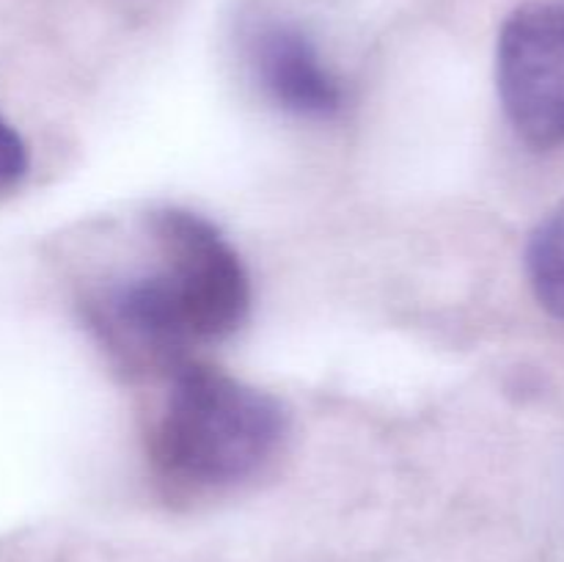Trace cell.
I'll return each instance as SVG.
<instances>
[{"label": "cell", "instance_id": "1", "mask_svg": "<svg viewBox=\"0 0 564 562\" xmlns=\"http://www.w3.org/2000/svg\"><path fill=\"white\" fill-rule=\"evenodd\" d=\"M152 270L110 281L86 301V317L127 369H171L191 350L235 334L251 309V281L231 242L191 209L149 215Z\"/></svg>", "mask_w": 564, "mask_h": 562}, {"label": "cell", "instance_id": "2", "mask_svg": "<svg viewBox=\"0 0 564 562\" xmlns=\"http://www.w3.org/2000/svg\"><path fill=\"white\" fill-rule=\"evenodd\" d=\"M286 433L279 400L209 364L187 361L171 372V389L152 433L160 477L180 490H218L257 474Z\"/></svg>", "mask_w": 564, "mask_h": 562}, {"label": "cell", "instance_id": "3", "mask_svg": "<svg viewBox=\"0 0 564 562\" xmlns=\"http://www.w3.org/2000/svg\"><path fill=\"white\" fill-rule=\"evenodd\" d=\"M496 80L507 119L529 147H564V0H532L507 17Z\"/></svg>", "mask_w": 564, "mask_h": 562}, {"label": "cell", "instance_id": "4", "mask_svg": "<svg viewBox=\"0 0 564 562\" xmlns=\"http://www.w3.org/2000/svg\"><path fill=\"white\" fill-rule=\"evenodd\" d=\"M253 69L259 86L286 114L330 119L345 105V88L328 69L312 39L292 25H270L253 39Z\"/></svg>", "mask_w": 564, "mask_h": 562}, {"label": "cell", "instance_id": "5", "mask_svg": "<svg viewBox=\"0 0 564 562\" xmlns=\"http://www.w3.org/2000/svg\"><path fill=\"white\" fill-rule=\"evenodd\" d=\"M527 275L540 306L551 317L564 320V202L529 237Z\"/></svg>", "mask_w": 564, "mask_h": 562}, {"label": "cell", "instance_id": "6", "mask_svg": "<svg viewBox=\"0 0 564 562\" xmlns=\"http://www.w3.org/2000/svg\"><path fill=\"white\" fill-rule=\"evenodd\" d=\"M28 171V147L20 132L0 116V193L22 182Z\"/></svg>", "mask_w": 564, "mask_h": 562}]
</instances>
